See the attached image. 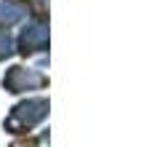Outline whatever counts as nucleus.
Returning a JSON list of instances; mask_svg holds the SVG:
<instances>
[{"mask_svg": "<svg viewBox=\"0 0 152 147\" xmlns=\"http://www.w3.org/2000/svg\"><path fill=\"white\" fill-rule=\"evenodd\" d=\"M8 51H11V40H8V35L0 29V56H3V54H8Z\"/></svg>", "mask_w": 152, "mask_h": 147, "instance_id": "nucleus-3", "label": "nucleus"}, {"mask_svg": "<svg viewBox=\"0 0 152 147\" xmlns=\"http://www.w3.org/2000/svg\"><path fill=\"white\" fill-rule=\"evenodd\" d=\"M24 0H3L0 3V19H5V21H16V19H21L24 16Z\"/></svg>", "mask_w": 152, "mask_h": 147, "instance_id": "nucleus-2", "label": "nucleus"}, {"mask_svg": "<svg viewBox=\"0 0 152 147\" xmlns=\"http://www.w3.org/2000/svg\"><path fill=\"white\" fill-rule=\"evenodd\" d=\"M21 43H24V51H35V48H40V46L45 43V27H43V24L29 27V29L24 32Z\"/></svg>", "mask_w": 152, "mask_h": 147, "instance_id": "nucleus-1", "label": "nucleus"}]
</instances>
